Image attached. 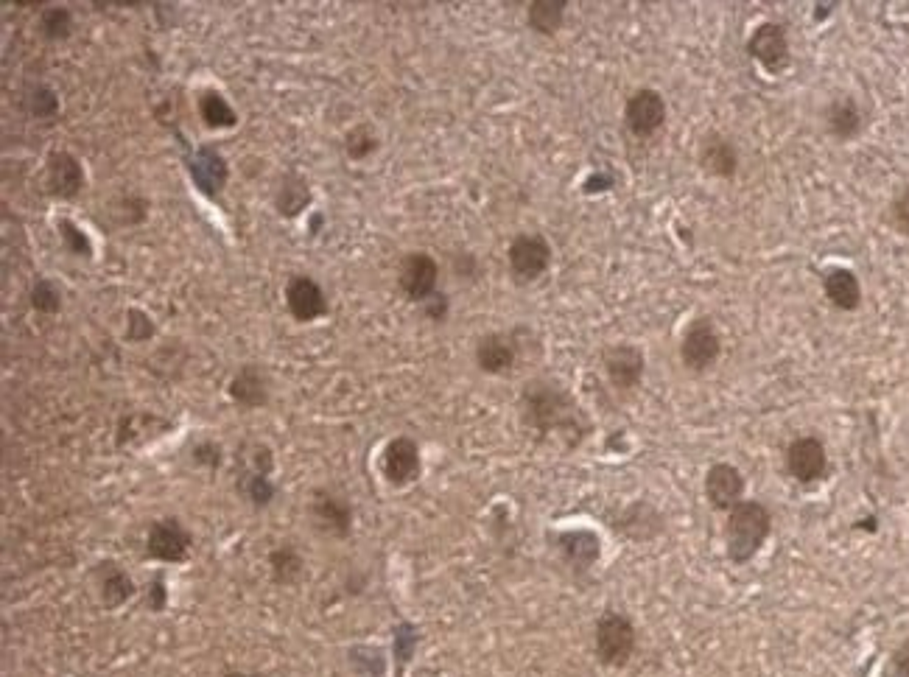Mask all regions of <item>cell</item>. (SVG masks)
<instances>
[{
	"instance_id": "14",
	"label": "cell",
	"mask_w": 909,
	"mask_h": 677,
	"mask_svg": "<svg viewBox=\"0 0 909 677\" xmlns=\"http://www.w3.org/2000/svg\"><path fill=\"white\" fill-rule=\"evenodd\" d=\"M607 378L619 389H633L644 375V353L633 345H616L605 353Z\"/></svg>"
},
{
	"instance_id": "36",
	"label": "cell",
	"mask_w": 909,
	"mask_h": 677,
	"mask_svg": "<svg viewBox=\"0 0 909 677\" xmlns=\"http://www.w3.org/2000/svg\"><path fill=\"white\" fill-rule=\"evenodd\" d=\"M890 224H893L901 235H909V185L893 199V205H890Z\"/></svg>"
},
{
	"instance_id": "29",
	"label": "cell",
	"mask_w": 909,
	"mask_h": 677,
	"mask_svg": "<svg viewBox=\"0 0 909 677\" xmlns=\"http://www.w3.org/2000/svg\"><path fill=\"white\" fill-rule=\"evenodd\" d=\"M40 31L45 40H65L73 31V14L65 6H51L40 17Z\"/></svg>"
},
{
	"instance_id": "33",
	"label": "cell",
	"mask_w": 909,
	"mask_h": 677,
	"mask_svg": "<svg viewBox=\"0 0 909 677\" xmlns=\"http://www.w3.org/2000/svg\"><path fill=\"white\" fill-rule=\"evenodd\" d=\"M244 493L252 504L266 507L275 498V484L269 482V476H263V473H244Z\"/></svg>"
},
{
	"instance_id": "18",
	"label": "cell",
	"mask_w": 909,
	"mask_h": 677,
	"mask_svg": "<svg viewBox=\"0 0 909 677\" xmlns=\"http://www.w3.org/2000/svg\"><path fill=\"white\" fill-rule=\"evenodd\" d=\"M476 361H479V367H482L484 373H507V370H512V364H515V342H512L510 336H504V333H490V336L479 339Z\"/></svg>"
},
{
	"instance_id": "6",
	"label": "cell",
	"mask_w": 909,
	"mask_h": 677,
	"mask_svg": "<svg viewBox=\"0 0 909 677\" xmlns=\"http://www.w3.org/2000/svg\"><path fill=\"white\" fill-rule=\"evenodd\" d=\"M437 280H440V266L426 252H412L400 263L398 283L400 289L406 291L409 300H423L426 303L428 297H434Z\"/></svg>"
},
{
	"instance_id": "41",
	"label": "cell",
	"mask_w": 909,
	"mask_h": 677,
	"mask_svg": "<svg viewBox=\"0 0 909 677\" xmlns=\"http://www.w3.org/2000/svg\"><path fill=\"white\" fill-rule=\"evenodd\" d=\"M890 669H893V677H909V641L904 647H898Z\"/></svg>"
},
{
	"instance_id": "4",
	"label": "cell",
	"mask_w": 909,
	"mask_h": 677,
	"mask_svg": "<svg viewBox=\"0 0 909 677\" xmlns=\"http://www.w3.org/2000/svg\"><path fill=\"white\" fill-rule=\"evenodd\" d=\"M191 532L177 518H163L149 526L146 535V554L160 563H182L191 552Z\"/></svg>"
},
{
	"instance_id": "20",
	"label": "cell",
	"mask_w": 909,
	"mask_h": 677,
	"mask_svg": "<svg viewBox=\"0 0 909 677\" xmlns=\"http://www.w3.org/2000/svg\"><path fill=\"white\" fill-rule=\"evenodd\" d=\"M98 599L104 608H121L124 602L132 599L135 594V582L129 580V574L121 571L115 563H104L98 566Z\"/></svg>"
},
{
	"instance_id": "3",
	"label": "cell",
	"mask_w": 909,
	"mask_h": 677,
	"mask_svg": "<svg viewBox=\"0 0 909 677\" xmlns=\"http://www.w3.org/2000/svg\"><path fill=\"white\" fill-rule=\"evenodd\" d=\"M635 650V627L619 613H607L596 624V652L607 666H624Z\"/></svg>"
},
{
	"instance_id": "7",
	"label": "cell",
	"mask_w": 909,
	"mask_h": 677,
	"mask_svg": "<svg viewBox=\"0 0 909 677\" xmlns=\"http://www.w3.org/2000/svg\"><path fill=\"white\" fill-rule=\"evenodd\" d=\"M719 333L714 328L711 319H697L691 322L689 331L683 336V347H680V356L686 361V367L691 370H708L714 361L719 359Z\"/></svg>"
},
{
	"instance_id": "31",
	"label": "cell",
	"mask_w": 909,
	"mask_h": 677,
	"mask_svg": "<svg viewBox=\"0 0 909 677\" xmlns=\"http://www.w3.org/2000/svg\"><path fill=\"white\" fill-rule=\"evenodd\" d=\"M23 104H26L28 115H34V118H54L56 110H59V98H56L54 90H48V87H31L23 98Z\"/></svg>"
},
{
	"instance_id": "40",
	"label": "cell",
	"mask_w": 909,
	"mask_h": 677,
	"mask_svg": "<svg viewBox=\"0 0 909 677\" xmlns=\"http://www.w3.org/2000/svg\"><path fill=\"white\" fill-rule=\"evenodd\" d=\"M426 314L431 319H434V322H440V319H445V314H448V300H445L442 294H434V297H428V300H426Z\"/></svg>"
},
{
	"instance_id": "42",
	"label": "cell",
	"mask_w": 909,
	"mask_h": 677,
	"mask_svg": "<svg viewBox=\"0 0 909 677\" xmlns=\"http://www.w3.org/2000/svg\"><path fill=\"white\" fill-rule=\"evenodd\" d=\"M166 599H168L166 582L157 577V580H154V585H152V596H149V608H152V610H163V608H166Z\"/></svg>"
},
{
	"instance_id": "9",
	"label": "cell",
	"mask_w": 909,
	"mask_h": 677,
	"mask_svg": "<svg viewBox=\"0 0 909 677\" xmlns=\"http://www.w3.org/2000/svg\"><path fill=\"white\" fill-rule=\"evenodd\" d=\"M286 305L297 322H314L328 314V297L319 289L317 280L305 275H294L286 283Z\"/></svg>"
},
{
	"instance_id": "35",
	"label": "cell",
	"mask_w": 909,
	"mask_h": 677,
	"mask_svg": "<svg viewBox=\"0 0 909 677\" xmlns=\"http://www.w3.org/2000/svg\"><path fill=\"white\" fill-rule=\"evenodd\" d=\"M241 465H247V473H263V476H269L275 459H272V451H269L266 445L252 443L247 454L241 456Z\"/></svg>"
},
{
	"instance_id": "8",
	"label": "cell",
	"mask_w": 909,
	"mask_h": 677,
	"mask_svg": "<svg viewBox=\"0 0 909 677\" xmlns=\"http://www.w3.org/2000/svg\"><path fill=\"white\" fill-rule=\"evenodd\" d=\"M624 121L630 126V132L638 138H649L655 135L666 121V101L661 93L655 90H638L633 93V98L627 101V110H624Z\"/></svg>"
},
{
	"instance_id": "34",
	"label": "cell",
	"mask_w": 909,
	"mask_h": 677,
	"mask_svg": "<svg viewBox=\"0 0 909 677\" xmlns=\"http://www.w3.org/2000/svg\"><path fill=\"white\" fill-rule=\"evenodd\" d=\"M59 233H62V241H65V247H68L73 255L90 258L93 247H90V238L84 235L82 227H76V224L68 222V219H62V222H59Z\"/></svg>"
},
{
	"instance_id": "37",
	"label": "cell",
	"mask_w": 909,
	"mask_h": 677,
	"mask_svg": "<svg viewBox=\"0 0 909 677\" xmlns=\"http://www.w3.org/2000/svg\"><path fill=\"white\" fill-rule=\"evenodd\" d=\"M154 333L152 319L146 317L143 311H129V325H126V336L132 339V342H143V339H149Z\"/></svg>"
},
{
	"instance_id": "32",
	"label": "cell",
	"mask_w": 909,
	"mask_h": 677,
	"mask_svg": "<svg viewBox=\"0 0 909 677\" xmlns=\"http://www.w3.org/2000/svg\"><path fill=\"white\" fill-rule=\"evenodd\" d=\"M31 305L42 314H54L62 305V291L54 280H37V286L31 289Z\"/></svg>"
},
{
	"instance_id": "19",
	"label": "cell",
	"mask_w": 909,
	"mask_h": 677,
	"mask_svg": "<svg viewBox=\"0 0 909 677\" xmlns=\"http://www.w3.org/2000/svg\"><path fill=\"white\" fill-rule=\"evenodd\" d=\"M191 177L193 182L202 188V194L216 196L227 182V163L219 152L213 149H202L191 157Z\"/></svg>"
},
{
	"instance_id": "2",
	"label": "cell",
	"mask_w": 909,
	"mask_h": 677,
	"mask_svg": "<svg viewBox=\"0 0 909 677\" xmlns=\"http://www.w3.org/2000/svg\"><path fill=\"white\" fill-rule=\"evenodd\" d=\"M770 535V512L758 501H742L730 510L728 529V554L736 563H747L761 549V543Z\"/></svg>"
},
{
	"instance_id": "39",
	"label": "cell",
	"mask_w": 909,
	"mask_h": 677,
	"mask_svg": "<svg viewBox=\"0 0 909 677\" xmlns=\"http://www.w3.org/2000/svg\"><path fill=\"white\" fill-rule=\"evenodd\" d=\"M193 459L207 468H219L221 465V448L216 443H202L193 448Z\"/></svg>"
},
{
	"instance_id": "11",
	"label": "cell",
	"mask_w": 909,
	"mask_h": 677,
	"mask_svg": "<svg viewBox=\"0 0 909 677\" xmlns=\"http://www.w3.org/2000/svg\"><path fill=\"white\" fill-rule=\"evenodd\" d=\"M826 448L814 437H800L786 451V468L798 482H817L826 473Z\"/></svg>"
},
{
	"instance_id": "30",
	"label": "cell",
	"mask_w": 909,
	"mask_h": 677,
	"mask_svg": "<svg viewBox=\"0 0 909 677\" xmlns=\"http://www.w3.org/2000/svg\"><path fill=\"white\" fill-rule=\"evenodd\" d=\"M375 149H378V135H375V129H372V126L359 124L347 132L345 152L350 160H367Z\"/></svg>"
},
{
	"instance_id": "17",
	"label": "cell",
	"mask_w": 909,
	"mask_h": 677,
	"mask_svg": "<svg viewBox=\"0 0 909 677\" xmlns=\"http://www.w3.org/2000/svg\"><path fill=\"white\" fill-rule=\"evenodd\" d=\"M230 398L241 409H258L269 401V378L258 364H247L233 375L230 381Z\"/></svg>"
},
{
	"instance_id": "13",
	"label": "cell",
	"mask_w": 909,
	"mask_h": 677,
	"mask_svg": "<svg viewBox=\"0 0 909 677\" xmlns=\"http://www.w3.org/2000/svg\"><path fill=\"white\" fill-rule=\"evenodd\" d=\"M311 515H314V521H317L319 529L331 532V535H336V538H345V535H350V526H353V510H350V504H347L345 498L319 490V493H314V501H311Z\"/></svg>"
},
{
	"instance_id": "26",
	"label": "cell",
	"mask_w": 909,
	"mask_h": 677,
	"mask_svg": "<svg viewBox=\"0 0 909 677\" xmlns=\"http://www.w3.org/2000/svg\"><path fill=\"white\" fill-rule=\"evenodd\" d=\"M199 115L210 129H230L235 126V110L227 104V98L216 93V90H207L205 96L199 98Z\"/></svg>"
},
{
	"instance_id": "24",
	"label": "cell",
	"mask_w": 909,
	"mask_h": 677,
	"mask_svg": "<svg viewBox=\"0 0 909 677\" xmlns=\"http://www.w3.org/2000/svg\"><path fill=\"white\" fill-rule=\"evenodd\" d=\"M826 126L837 140L856 138L859 129H862V110H859V104H856L854 98L834 101L826 112Z\"/></svg>"
},
{
	"instance_id": "38",
	"label": "cell",
	"mask_w": 909,
	"mask_h": 677,
	"mask_svg": "<svg viewBox=\"0 0 909 677\" xmlns=\"http://www.w3.org/2000/svg\"><path fill=\"white\" fill-rule=\"evenodd\" d=\"M414 644H417V636H414L412 627H398V633H395V650H398V658L406 664L409 658H412Z\"/></svg>"
},
{
	"instance_id": "16",
	"label": "cell",
	"mask_w": 909,
	"mask_h": 677,
	"mask_svg": "<svg viewBox=\"0 0 909 677\" xmlns=\"http://www.w3.org/2000/svg\"><path fill=\"white\" fill-rule=\"evenodd\" d=\"M48 188L51 194L70 199L84 188V168L82 163L68 152H51L48 157Z\"/></svg>"
},
{
	"instance_id": "5",
	"label": "cell",
	"mask_w": 909,
	"mask_h": 677,
	"mask_svg": "<svg viewBox=\"0 0 909 677\" xmlns=\"http://www.w3.org/2000/svg\"><path fill=\"white\" fill-rule=\"evenodd\" d=\"M551 263V247L543 235H518L510 244V269L521 283L538 280Z\"/></svg>"
},
{
	"instance_id": "10",
	"label": "cell",
	"mask_w": 909,
	"mask_h": 677,
	"mask_svg": "<svg viewBox=\"0 0 909 677\" xmlns=\"http://www.w3.org/2000/svg\"><path fill=\"white\" fill-rule=\"evenodd\" d=\"M747 48H750V56L770 73H781L789 65V40H786L784 28L775 23L758 26L747 42Z\"/></svg>"
},
{
	"instance_id": "22",
	"label": "cell",
	"mask_w": 909,
	"mask_h": 677,
	"mask_svg": "<svg viewBox=\"0 0 909 677\" xmlns=\"http://www.w3.org/2000/svg\"><path fill=\"white\" fill-rule=\"evenodd\" d=\"M560 552L563 557L577 568H588L599 560V538L588 532V529H574V532H563L560 538Z\"/></svg>"
},
{
	"instance_id": "43",
	"label": "cell",
	"mask_w": 909,
	"mask_h": 677,
	"mask_svg": "<svg viewBox=\"0 0 909 677\" xmlns=\"http://www.w3.org/2000/svg\"><path fill=\"white\" fill-rule=\"evenodd\" d=\"M224 677H255V675H224Z\"/></svg>"
},
{
	"instance_id": "28",
	"label": "cell",
	"mask_w": 909,
	"mask_h": 677,
	"mask_svg": "<svg viewBox=\"0 0 909 677\" xmlns=\"http://www.w3.org/2000/svg\"><path fill=\"white\" fill-rule=\"evenodd\" d=\"M269 568H272V577L280 585H291V582H297L303 577V557L294 552L291 546H280L272 552L269 557Z\"/></svg>"
},
{
	"instance_id": "15",
	"label": "cell",
	"mask_w": 909,
	"mask_h": 677,
	"mask_svg": "<svg viewBox=\"0 0 909 677\" xmlns=\"http://www.w3.org/2000/svg\"><path fill=\"white\" fill-rule=\"evenodd\" d=\"M742 490V473L733 468V465H714V468L708 470L705 493H708V501L714 504V510H733V507H739Z\"/></svg>"
},
{
	"instance_id": "12",
	"label": "cell",
	"mask_w": 909,
	"mask_h": 677,
	"mask_svg": "<svg viewBox=\"0 0 909 677\" xmlns=\"http://www.w3.org/2000/svg\"><path fill=\"white\" fill-rule=\"evenodd\" d=\"M384 476L392 484H409L420 476V448L409 437H398L386 445Z\"/></svg>"
},
{
	"instance_id": "1",
	"label": "cell",
	"mask_w": 909,
	"mask_h": 677,
	"mask_svg": "<svg viewBox=\"0 0 909 677\" xmlns=\"http://www.w3.org/2000/svg\"><path fill=\"white\" fill-rule=\"evenodd\" d=\"M521 409H524L526 423L532 429L543 431V434L571 429L577 423V406L571 403V398L565 395L563 389L554 387L549 381L526 384Z\"/></svg>"
},
{
	"instance_id": "23",
	"label": "cell",
	"mask_w": 909,
	"mask_h": 677,
	"mask_svg": "<svg viewBox=\"0 0 909 677\" xmlns=\"http://www.w3.org/2000/svg\"><path fill=\"white\" fill-rule=\"evenodd\" d=\"M823 289H826L831 305H837L842 311H854L862 300V286L851 269H831L823 280Z\"/></svg>"
},
{
	"instance_id": "21",
	"label": "cell",
	"mask_w": 909,
	"mask_h": 677,
	"mask_svg": "<svg viewBox=\"0 0 909 677\" xmlns=\"http://www.w3.org/2000/svg\"><path fill=\"white\" fill-rule=\"evenodd\" d=\"M700 166L714 177H733L739 168V152L728 138L711 135V138H705L703 149H700Z\"/></svg>"
},
{
	"instance_id": "27",
	"label": "cell",
	"mask_w": 909,
	"mask_h": 677,
	"mask_svg": "<svg viewBox=\"0 0 909 677\" xmlns=\"http://www.w3.org/2000/svg\"><path fill=\"white\" fill-rule=\"evenodd\" d=\"M565 17V3L560 0H535L529 6V26L535 28L538 34H554L557 28L563 26Z\"/></svg>"
},
{
	"instance_id": "25",
	"label": "cell",
	"mask_w": 909,
	"mask_h": 677,
	"mask_svg": "<svg viewBox=\"0 0 909 677\" xmlns=\"http://www.w3.org/2000/svg\"><path fill=\"white\" fill-rule=\"evenodd\" d=\"M308 202H311V188H308V182L300 177V174H286L280 185H277V194H275V205L277 210L283 213V216H297V213H303L308 208Z\"/></svg>"
}]
</instances>
